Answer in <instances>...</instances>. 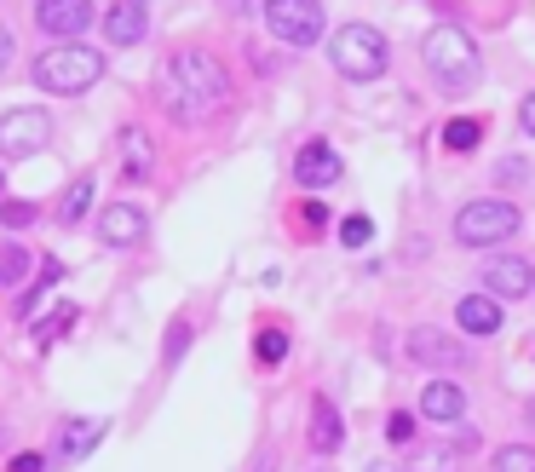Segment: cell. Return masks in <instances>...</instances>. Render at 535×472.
I'll return each instance as SVG.
<instances>
[{
    "instance_id": "cell-1",
    "label": "cell",
    "mask_w": 535,
    "mask_h": 472,
    "mask_svg": "<svg viewBox=\"0 0 535 472\" xmlns=\"http://www.w3.org/2000/svg\"><path fill=\"white\" fill-rule=\"evenodd\" d=\"M162 104L173 121H213L231 104V75L213 52H173L162 64Z\"/></svg>"
},
{
    "instance_id": "cell-2",
    "label": "cell",
    "mask_w": 535,
    "mask_h": 472,
    "mask_svg": "<svg viewBox=\"0 0 535 472\" xmlns=\"http://www.w3.org/2000/svg\"><path fill=\"white\" fill-rule=\"evenodd\" d=\"M420 58H426V70L438 81L443 93H466L472 81H478V41L455 24H438L426 41H420Z\"/></svg>"
},
{
    "instance_id": "cell-3",
    "label": "cell",
    "mask_w": 535,
    "mask_h": 472,
    "mask_svg": "<svg viewBox=\"0 0 535 472\" xmlns=\"http://www.w3.org/2000/svg\"><path fill=\"white\" fill-rule=\"evenodd\" d=\"M98 75H104V58H98L93 47H81V41H58V47H47L41 58H35V81L58 98L87 93Z\"/></svg>"
},
{
    "instance_id": "cell-4",
    "label": "cell",
    "mask_w": 535,
    "mask_h": 472,
    "mask_svg": "<svg viewBox=\"0 0 535 472\" xmlns=\"http://www.w3.org/2000/svg\"><path fill=\"white\" fill-rule=\"evenodd\" d=\"M328 58H334V70L346 75V81H374V75L386 70V41L369 24H346V29H334Z\"/></svg>"
},
{
    "instance_id": "cell-5",
    "label": "cell",
    "mask_w": 535,
    "mask_h": 472,
    "mask_svg": "<svg viewBox=\"0 0 535 472\" xmlns=\"http://www.w3.org/2000/svg\"><path fill=\"white\" fill-rule=\"evenodd\" d=\"M518 231V208L501 202V196H484V202H466L455 213V236H461L466 248H495V242H507Z\"/></svg>"
},
{
    "instance_id": "cell-6",
    "label": "cell",
    "mask_w": 535,
    "mask_h": 472,
    "mask_svg": "<svg viewBox=\"0 0 535 472\" xmlns=\"http://www.w3.org/2000/svg\"><path fill=\"white\" fill-rule=\"evenodd\" d=\"M265 29L282 47H311V41H323V6L317 0H265Z\"/></svg>"
},
{
    "instance_id": "cell-7",
    "label": "cell",
    "mask_w": 535,
    "mask_h": 472,
    "mask_svg": "<svg viewBox=\"0 0 535 472\" xmlns=\"http://www.w3.org/2000/svg\"><path fill=\"white\" fill-rule=\"evenodd\" d=\"M47 139H52L47 110H12V116H0V156H12V162L47 150Z\"/></svg>"
},
{
    "instance_id": "cell-8",
    "label": "cell",
    "mask_w": 535,
    "mask_h": 472,
    "mask_svg": "<svg viewBox=\"0 0 535 472\" xmlns=\"http://www.w3.org/2000/svg\"><path fill=\"white\" fill-rule=\"evenodd\" d=\"M35 24L52 41H75L81 29H93V0H35Z\"/></svg>"
},
{
    "instance_id": "cell-9",
    "label": "cell",
    "mask_w": 535,
    "mask_h": 472,
    "mask_svg": "<svg viewBox=\"0 0 535 472\" xmlns=\"http://www.w3.org/2000/svg\"><path fill=\"white\" fill-rule=\"evenodd\" d=\"M484 283H489V294H495V300H530L535 265L518 260V254H495V260L484 265Z\"/></svg>"
},
{
    "instance_id": "cell-10",
    "label": "cell",
    "mask_w": 535,
    "mask_h": 472,
    "mask_svg": "<svg viewBox=\"0 0 535 472\" xmlns=\"http://www.w3.org/2000/svg\"><path fill=\"white\" fill-rule=\"evenodd\" d=\"M150 35V0H116L104 12V41L110 47H139Z\"/></svg>"
},
{
    "instance_id": "cell-11",
    "label": "cell",
    "mask_w": 535,
    "mask_h": 472,
    "mask_svg": "<svg viewBox=\"0 0 535 472\" xmlns=\"http://www.w3.org/2000/svg\"><path fill=\"white\" fill-rule=\"evenodd\" d=\"M340 173H346V162H340V156H334V144H323V139H311V144L300 150V156H294V179H300L305 190L334 185Z\"/></svg>"
},
{
    "instance_id": "cell-12",
    "label": "cell",
    "mask_w": 535,
    "mask_h": 472,
    "mask_svg": "<svg viewBox=\"0 0 535 472\" xmlns=\"http://www.w3.org/2000/svg\"><path fill=\"white\" fill-rule=\"evenodd\" d=\"M409 357L426 363V369H461L466 346H461V340H449V334H438V329H415V334H409Z\"/></svg>"
},
{
    "instance_id": "cell-13",
    "label": "cell",
    "mask_w": 535,
    "mask_h": 472,
    "mask_svg": "<svg viewBox=\"0 0 535 472\" xmlns=\"http://www.w3.org/2000/svg\"><path fill=\"white\" fill-rule=\"evenodd\" d=\"M98 236L110 242V248H139L144 242V213L133 202H110V208L98 213Z\"/></svg>"
},
{
    "instance_id": "cell-14",
    "label": "cell",
    "mask_w": 535,
    "mask_h": 472,
    "mask_svg": "<svg viewBox=\"0 0 535 472\" xmlns=\"http://www.w3.org/2000/svg\"><path fill=\"white\" fill-rule=\"evenodd\" d=\"M420 415H426V421H461V415H466L461 386H449V380H432V386L420 392Z\"/></svg>"
},
{
    "instance_id": "cell-15",
    "label": "cell",
    "mask_w": 535,
    "mask_h": 472,
    "mask_svg": "<svg viewBox=\"0 0 535 472\" xmlns=\"http://www.w3.org/2000/svg\"><path fill=\"white\" fill-rule=\"evenodd\" d=\"M455 317H461L466 334H495V329H501V306H495L489 294H466Z\"/></svg>"
},
{
    "instance_id": "cell-16",
    "label": "cell",
    "mask_w": 535,
    "mask_h": 472,
    "mask_svg": "<svg viewBox=\"0 0 535 472\" xmlns=\"http://www.w3.org/2000/svg\"><path fill=\"white\" fill-rule=\"evenodd\" d=\"M311 444L323 449V455H334V449H340V409H334L328 398L311 403Z\"/></svg>"
},
{
    "instance_id": "cell-17",
    "label": "cell",
    "mask_w": 535,
    "mask_h": 472,
    "mask_svg": "<svg viewBox=\"0 0 535 472\" xmlns=\"http://www.w3.org/2000/svg\"><path fill=\"white\" fill-rule=\"evenodd\" d=\"M98 432H104L98 421H70L64 426V438H58V461H81V455L98 444Z\"/></svg>"
},
{
    "instance_id": "cell-18",
    "label": "cell",
    "mask_w": 535,
    "mask_h": 472,
    "mask_svg": "<svg viewBox=\"0 0 535 472\" xmlns=\"http://www.w3.org/2000/svg\"><path fill=\"white\" fill-rule=\"evenodd\" d=\"M409 472H461V449L449 444H420L409 455Z\"/></svg>"
},
{
    "instance_id": "cell-19",
    "label": "cell",
    "mask_w": 535,
    "mask_h": 472,
    "mask_svg": "<svg viewBox=\"0 0 535 472\" xmlns=\"http://www.w3.org/2000/svg\"><path fill=\"white\" fill-rule=\"evenodd\" d=\"M121 156H127V173H133V179L150 173V133H144V127H121Z\"/></svg>"
},
{
    "instance_id": "cell-20",
    "label": "cell",
    "mask_w": 535,
    "mask_h": 472,
    "mask_svg": "<svg viewBox=\"0 0 535 472\" xmlns=\"http://www.w3.org/2000/svg\"><path fill=\"white\" fill-rule=\"evenodd\" d=\"M478 144H484V121L461 116V121L443 127V150H478Z\"/></svg>"
},
{
    "instance_id": "cell-21",
    "label": "cell",
    "mask_w": 535,
    "mask_h": 472,
    "mask_svg": "<svg viewBox=\"0 0 535 472\" xmlns=\"http://www.w3.org/2000/svg\"><path fill=\"white\" fill-rule=\"evenodd\" d=\"M87 202H93V173H81V179L64 190V208H58V219H64V225H75V219L87 213Z\"/></svg>"
},
{
    "instance_id": "cell-22",
    "label": "cell",
    "mask_w": 535,
    "mask_h": 472,
    "mask_svg": "<svg viewBox=\"0 0 535 472\" xmlns=\"http://www.w3.org/2000/svg\"><path fill=\"white\" fill-rule=\"evenodd\" d=\"M489 472H535V449H530V444L495 449V467H489Z\"/></svg>"
},
{
    "instance_id": "cell-23",
    "label": "cell",
    "mask_w": 535,
    "mask_h": 472,
    "mask_svg": "<svg viewBox=\"0 0 535 472\" xmlns=\"http://www.w3.org/2000/svg\"><path fill=\"white\" fill-rule=\"evenodd\" d=\"M24 271H29V254H24V248H0V288L18 283Z\"/></svg>"
},
{
    "instance_id": "cell-24",
    "label": "cell",
    "mask_w": 535,
    "mask_h": 472,
    "mask_svg": "<svg viewBox=\"0 0 535 472\" xmlns=\"http://www.w3.org/2000/svg\"><path fill=\"white\" fill-rule=\"evenodd\" d=\"M282 357H288V334L265 329V334H259V363H282Z\"/></svg>"
},
{
    "instance_id": "cell-25",
    "label": "cell",
    "mask_w": 535,
    "mask_h": 472,
    "mask_svg": "<svg viewBox=\"0 0 535 472\" xmlns=\"http://www.w3.org/2000/svg\"><path fill=\"white\" fill-rule=\"evenodd\" d=\"M369 236H374V225H369V219H363V213H351L346 225H340V242H346V248H363Z\"/></svg>"
},
{
    "instance_id": "cell-26",
    "label": "cell",
    "mask_w": 535,
    "mask_h": 472,
    "mask_svg": "<svg viewBox=\"0 0 535 472\" xmlns=\"http://www.w3.org/2000/svg\"><path fill=\"white\" fill-rule=\"evenodd\" d=\"M386 438H392V444H415V415L392 409V421H386Z\"/></svg>"
},
{
    "instance_id": "cell-27",
    "label": "cell",
    "mask_w": 535,
    "mask_h": 472,
    "mask_svg": "<svg viewBox=\"0 0 535 472\" xmlns=\"http://www.w3.org/2000/svg\"><path fill=\"white\" fill-rule=\"evenodd\" d=\"M0 219H6V225H29V219H35V208H29V202H6V208H0Z\"/></svg>"
},
{
    "instance_id": "cell-28",
    "label": "cell",
    "mask_w": 535,
    "mask_h": 472,
    "mask_svg": "<svg viewBox=\"0 0 535 472\" xmlns=\"http://www.w3.org/2000/svg\"><path fill=\"white\" fill-rule=\"evenodd\" d=\"M6 472H47V461H41V455H18Z\"/></svg>"
},
{
    "instance_id": "cell-29",
    "label": "cell",
    "mask_w": 535,
    "mask_h": 472,
    "mask_svg": "<svg viewBox=\"0 0 535 472\" xmlns=\"http://www.w3.org/2000/svg\"><path fill=\"white\" fill-rule=\"evenodd\" d=\"M518 121H524V133H530V139H535V93L524 98V104H518Z\"/></svg>"
},
{
    "instance_id": "cell-30",
    "label": "cell",
    "mask_w": 535,
    "mask_h": 472,
    "mask_svg": "<svg viewBox=\"0 0 535 472\" xmlns=\"http://www.w3.org/2000/svg\"><path fill=\"white\" fill-rule=\"evenodd\" d=\"M6 58H12V29H0V70H6Z\"/></svg>"
},
{
    "instance_id": "cell-31",
    "label": "cell",
    "mask_w": 535,
    "mask_h": 472,
    "mask_svg": "<svg viewBox=\"0 0 535 472\" xmlns=\"http://www.w3.org/2000/svg\"><path fill=\"white\" fill-rule=\"evenodd\" d=\"M369 472H397V467H386V461H374V467Z\"/></svg>"
},
{
    "instance_id": "cell-32",
    "label": "cell",
    "mask_w": 535,
    "mask_h": 472,
    "mask_svg": "<svg viewBox=\"0 0 535 472\" xmlns=\"http://www.w3.org/2000/svg\"><path fill=\"white\" fill-rule=\"evenodd\" d=\"M530 421H535V403H530Z\"/></svg>"
}]
</instances>
